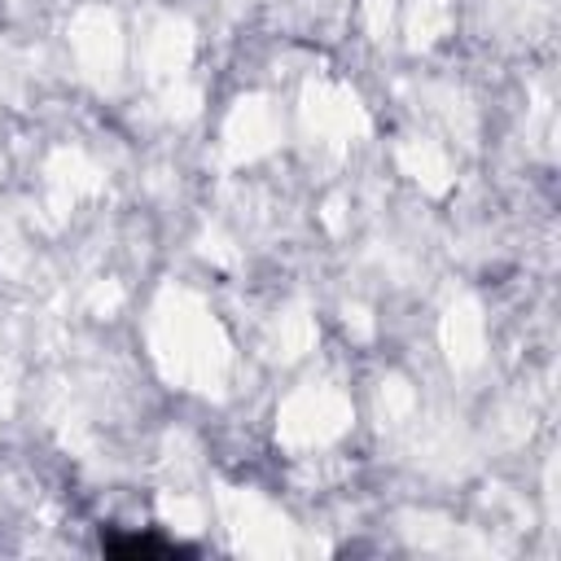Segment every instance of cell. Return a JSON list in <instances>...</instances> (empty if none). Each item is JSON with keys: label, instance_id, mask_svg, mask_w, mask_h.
Returning a JSON list of instances; mask_svg holds the SVG:
<instances>
[{"label": "cell", "instance_id": "6da1fadb", "mask_svg": "<svg viewBox=\"0 0 561 561\" xmlns=\"http://www.w3.org/2000/svg\"><path fill=\"white\" fill-rule=\"evenodd\" d=\"M110 552H175L171 543H162V539H149V535H131V539H123V535H105L101 539Z\"/></svg>", "mask_w": 561, "mask_h": 561}]
</instances>
